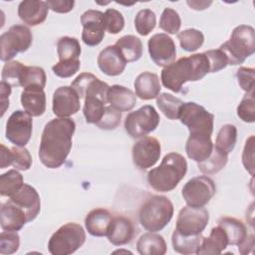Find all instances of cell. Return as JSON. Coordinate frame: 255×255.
<instances>
[{
	"mask_svg": "<svg viewBox=\"0 0 255 255\" xmlns=\"http://www.w3.org/2000/svg\"><path fill=\"white\" fill-rule=\"evenodd\" d=\"M76 124L69 118H58L46 124L39 146V158L48 168H58L66 161L73 141Z\"/></svg>",
	"mask_w": 255,
	"mask_h": 255,
	"instance_id": "cell-1",
	"label": "cell"
},
{
	"mask_svg": "<svg viewBox=\"0 0 255 255\" xmlns=\"http://www.w3.org/2000/svg\"><path fill=\"white\" fill-rule=\"evenodd\" d=\"M208 73L209 63L205 54H194L182 57L164 67L161 72V83L166 89L179 93L186 82L199 81Z\"/></svg>",
	"mask_w": 255,
	"mask_h": 255,
	"instance_id": "cell-2",
	"label": "cell"
},
{
	"mask_svg": "<svg viewBox=\"0 0 255 255\" xmlns=\"http://www.w3.org/2000/svg\"><path fill=\"white\" fill-rule=\"evenodd\" d=\"M187 171L186 159L177 152H169L161 163L147 173L149 185L156 191L168 192L173 190Z\"/></svg>",
	"mask_w": 255,
	"mask_h": 255,
	"instance_id": "cell-3",
	"label": "cell"
},
{
	"mask_svg": "<svg viewBox=\"0 0 255 255\" xmlns=\"http://www.w3.org/2000/svg\"><path fill=\"white\" fill-rule=\"evenodd\" d=\"M173 216V204L165 196L152 195L139 208L138 220L140 225L149 232L163 229Z\"/></svg>",
	"mask_w": 255,
	"mask_h": 255,
	"instance_id": "cell-4",
	"label": "cell"
},
{
	"mask_svg": "<svg viewBox=\"0 0 255 255\" xmlns=\"http://www.w3.org/2000/svg\"><path fill=\"white\" fill-rule=\"evenodd\" d=\"M254 28L249 25H239L231 33L228 41L219 49L225 54L228 65H240L255 52Z\"/></svg>",
	"mask_w": 255,
	"mask_h": 255,
	"instance_id": "cell-5",
	"label": "cell"
},
{
	"mask_svg": "<svg viewBox=\"0 0 255 255\" xmlns=\"http://www.w3.org/2000/svg\"><path fill=\"white\" fill-rule=\"evenodd\" d=\"M181 124L187 127L189 136L211 138L214 116L202 106L193 103H183L179 110Z\"/></svg>",
	"mask_w": 255,
	"mask_h": 255,
	"instance_id": "cell-6",
	"label": "cell"
},
{
	"mask_svg": "<svg viewBox=\"0 0 255 255\" xmlns=\"http://www.w3.org/2000/svg\"><path fill=\"white\" fill-rule=\"evenodd\" d=\"M86 241L84 228L74 222L61 226L50 238L48 250L52 255H69L76 252Z\"/></svg>",
	"mask_w": 255,
	"mask_h": 255,
	"instance_id": "cell-7",
	"label": "cell"
},
{
	"mask_svg": "<svg viewBox=\"0 0 255 255\" xmlns=\"http://www.w3.org/2000/svg\"><path fill=\"white\" fill-rule=\"evenodd\" d=\"M110 86L95 78L85 92L83 113L88 124H97L104 116L108 104V90Z\"/></svg>",
	"mask_w": 255,
	"mask_h": 255,
	"instance_id": "cell-8",
	"label": "cell"
},
{
	"mask_svg": "<svg viewBox=\"0 0 255 255\" xmlns=\"http://www.w3.org/2000/svg\"><path fill=\"white\" fill-rule=\"evenodd\" d=\"M33 35L24 25H14L0 37V59L9 62L18 53L26 52L32 45Z\"/></svg>",
	"mask_w": 255,
	"mask_h": 255,
	"instance_id": "cell-9",
	"label": "cell"
},
{
	"mask_svg": "<svg viewBox=\"0 0 255 255\" xmlns=\"http://www.w3.org/2000/svg\"><path fill=\"white\" fill-rule=\"evenodd\" d=\"M160 118L152 106L146 105L134 112H130L125 121V128L128 134L132 138L144 137L153 131Z\"/></svg>",
	"mask_w": 255,
	"mask_h": 255,
	"instance_id": "cell-10",
	"label": "cell"
},
{
	"mask_svg": "<svg viewBox=\"0 0 255 255\" xmlns=\"http://www.w3.org/2000/svg\"><path fill=\"white\" fill-rule=\"evenodd\" d=\"M216 192L214 181L206 176L200 175L189 179L182 187L181 194L188 206L203 207Z\"/></svg>",
	"mask_w": 255,
	"mask_h": 255,
	"instance_id": "cell-11",
	"label": "cell"
},
{
	"mask_svg": "<svg viewBox=\"0 0 255 255\" xmlns=\"http://www.w3.org/2000/svg\"><path fill=\"white\" fill-rule=\"evenodd\" d=\"M209 221V213L204 207L185 206L180 209L175 230L182 235L201 234Z\"/></svg>",
	"mask_w": 255,
	"mask_h": 255,
	"instance_id": "cell-12",
	"label": "cell"
},
{
	"mask_svg": "<svg viewBox=\"0 0 255 255\" xmlns=\"http://www.w3.org/2000/svg\"><path fill=\"white\" fill-rule=\"evenodd\" d=\"M32 117L24 111H15L6 123V138L16 146H25L32 135Z\"/></svg>",
	"mask_w": 255,
	"mask_h": 255,
	"instance_id": "cell-13",
	"label": "cell"
},
{
	"mask_svg": "<svg viewBox=\"0 0 255 255\" xmlns=\"http://www.w3.org/2000/svg\"><path fill=\"white\" fill-rule=\"evenodd\" d=\"M160 152V142L155 137L144 136L132 146L131 155L133 164L141 170L147 169L157 162Z\"/></svg>",
	"mask_w": 255,
	"mask_h": 255,
	"instance_id": "cell-14",
	"label": "cell"
},
{
	"mask_svg": "<svg viewBox=\"0 0 255 255\" xmlns=\"http://www.w3.org/2000/svg\"><path fill=\"white\" fill-rule=\"evenodd\" d=\"M150 59L159 67H166L176 58V47L173 40L164 33L154 34L147 42Z\"/></svg>",
	"mask_w": 255,
	"mask_h": 255,
	"instance_id": "cell-15",
	"label": "cell"
},
{
	"mask_svg": "<svg viewBox=\"0 0 255 255\" xmlns=\"http://www.w3.org/2000/svg\"><path fill=\"white\" fill-rule=\"evenodd\" d=\"M81 23L83 42L90 47L99 45L105 37L104 13L99 10H88L82 14Z\"/></svg>",
	"mask_w": 255,
	"mask_h": 255,
	"instance_id": "cell-16",
	"label": "cell"
},
{
	"mask_svg": "<svg viewBox=\"0 0 255 255\" xmlns=\"http://www.w3.org/2000/svg\"><path fill=\"white\" fill-rule=\"evenodd\" d=\"M80 97L72 87H59L53 95L52 110L58 118H69L79 112Z\"/></svg>",
	"mask_w": 255,
	"mask_h": 255,
	"instance_id": "cell-17",
	"label": "cell"
},
{
	"mask_svg": "<svg viewBox=\"0 0 255 255\" xmlns=\"http://www.w3.org/2000/svg\"><path fill=\"white\" fill-rule=\"evenodd\" d=\"M9 200L23 209V211L26 213L28 222L34 220L40 212V196L37 190L29 184L24 183L22 187L10 197Z\"/></svg>",
	"mask_w": 255,
	"mask_h": 255,
	"instance_id": "cell-18",
	"label": "cell"
},
{
	"mask_svg": "<svg viewBox=\"0 0 255 255\" xmlns=\"http://www.w3.org/2000/svg\"><path fill=\"white\" fill-rule=\"evenodd\" d=\"M98 66L100 70L111 77L121 75L127 66V61L121 54L116 45L108 46L101 51L98 57Z\"/></svg>",
	"mask_w": 255,
	"mask_h": 255,
	"instance_id": "cell-19",
	"label": "cell"
},
{
	"mask_svg": "<svg viewBox=\"0 0 255 255\" xmlns=\"http://www.w3.org/2000/svg\"><path fill=\"white\" fill-rule=\"evenodd\" d=\"M134 226L131 220L126 216L113 217L107 236L115 246H122L129 243L134 236Z\"/></svg>",
	"mask_w": 255,
	"mask_h": 255,
	"instance_id": "cell-20",
	"label": "cell"
},
{
	"mask_svg": "<svg viewBox=\"0 0 255 255\" xmlns=\"http://www.w3.org/2000/svg\"><path fill=\"white\" fill-rule=\"evenodd\" d=\"M49 7L46 1L26 0L18 6L19 18L29 26H37L43 23L48 16Z\"/></svg>",
	"mask_w": 255,
	"mask_h": 255,
	"instance_id": "cell-21",
	"label": "cell"
},
{
	"mask_svg": "<svg viewBox=\"0 0 255 255\" xmlns=\"http://www.w3.org/2000/svg\"><path fill=\"white\" fill-rule=\"evenodd\" d=\"M21 105L31 117L42 116L46 111V95L43 88H25L21 93Z\"/></svg>",
	"mask_w": 255,
	"mask_h": 255,
	"instance_id": "cell-22",
	"label": "cell"
},
{
	"mask_svg": "<svg viewBox=\"0 0 255 255\" xmlns=\"http://www.w3.org/2000/svg\"><path fill=\"white\" fill-rule=\"evenodd\" d=\"M28 222L26 213L12 201L8 200L1 205L0 223L3 230L18 231Z\"/></svg>",
	"mask_w": 255,
	"mask_h": 255,
	"instance_id": "cell-23",
	"label": "cell"
},
{
	"mask_svg": "<svg viewBox=\"0 0 255 255\" xmlns=\"http://www.w3.org/2000/svg\"><path fill=\"white\" fill-rule=\"evenodd\" d=\"M133 86L135 96L144 101L156 98L161 90L157 75L151 72H143L139 74L134 80Z\"/></svg>",
	"mask_w": 255,
	"mask_h": 255,
	"instance_id": "cell-24",
	"label": "cell"
},
{
	"mask_svg": "<svg viewBox=\"0 0 255 255\" xmlns=\"http://www.w3.org/2000/svg\"><path fill=\"white\" fill-rule=\"evenodd\" d=\"M112 214L104 208H96L91 210L85 219L87 231L96 237L107 236L111 221Z\"/></svg>",
	"mask_w": 255,
	"mask_h": 255,
	"instance_id": "cell-25",
	"label": "cell"
},
{
	"mask_svg": "<svg viewBox=\"0 0 255 255\" xmlns=\"http://www.w3.org/2000/svg\"><path fill=\"white\" fill-rule=\"evenodd\" d=\"M228 244V238L221 226H216L211 229L208 237H203L199 248L196 251L198 255H218Z\"/></svg>",
	"mask_w": 255,
	"mask_h": 255,
	"instance_id": "cell-26",
	"label": "cell"
},
{
	"mask_svg": "<svg viewBox=\"0 0 255 255\" xmlns=\"http://www.w3.org/2000/svg\"><path fill=\"white\" fill-rule=\"evenodd\" d=\"M108 103L120 112H128L135 106L136 96L131 90L124 86L114 85L108 90Z\"/></svg>",
	"mask_w": 255,
	"mask_h": 255,
	"instance_id": "cell-27",
	"label": "cell"
},
{
	"mask_svg": "<svg viewBox=\"0 0 255 255\" xmlns=\"http://www.w3.org/2000/svg\"><path fill=\"white\" fill-rule=\"evenodd\" d=\"M136 250L140 255H163L166 253V243L161 235L148 232L139 237Z\"/></svg>",
	"mask_w": 255,
	"mask_h": 255,
	"instance_id": "cell-28",
	"label": "cell"
},
{
	"mask_svg": "<svg viewBox=\"0 0 255 255\" xmlns=\"http://www.w3.org/2000/svg\"><path fill=\"white\" fill-rule=\"evenodd\" d=\"M213 149L211 138L188 136L185 144V151L187 156L198 162L205 160Z\"/></svg>",
	"mask_w": 255,
	"mask_h": 255,
	"instance_id": "cell-29",
	"label": "cell"
},
{
	"mask_svg": "<svg viewBox=\"0 0 255 255\" xmlns=\"http://www.w3.org/2000/svg\"><path fill=\"white\" fill-rule=\"evenodd\" d=\"M218 225L225 231L229 245H239L248 235L244 223L236 218L224 216L218 220Z\"/></svg>",
	"mask_w": 255,
	"mask_h": 255,
	"instance_id": "cell-30",
	"label": "cell"
},
{
	"mask_svg": "<svg viewBox=\"0 0 255 255\" xmlns=\"http://www.w3.org/2000/svg\"><path fill=\"white\" fill-rule=\"evenodd\" d=\"M127 63L135 62L142 55V43L139 38L133 35H126L120 38L116 44Z\"/></svg>",
	"mask_w": 255,
	"mask_h": 255,
	"instance_id": "cell-31",
	"label": "cell"
},
{
	"mask_svg": "<svg viewBox=\"0 0 255 255\" xmlns=\"http://www.w3.org/2000/svg\"><path fill=\"white\" fill-rule=\"evenodd\" d=\"M202 238L203 236L201 234L182 235L174 229L171 237V243L175 252L187 255L196 253L201 244Z\"/></svg>",
	"mask_w": 255,
	"mask_h": 255,
	"instance_id": "cell-32",
	"label": "cell"
},
{
	"mask_svg": "<svg viewBox=\"0 0 255 255\" xmlns=\"http://www.w3.org/2000/svg\"><path fill=\"white\" fill-rule=\"evenodd\" d=\"M237 140V128L235 126L231 124H226L222 126L217 133L216 140H215V147L218 148L220 151L229 154Z\"/></svg>",
	"mask_w": 255,
	"mask_h": 255,
	"instance_id": "cell-33",
	"label": "cell"
},
{
	"mask_svg": "<svg viewBox=\"0 0 255 255\" xmlns=\"http://www.w3.org/2000/svg\"><path fill=\"white\" fill-rule=\"evenodd\" d=\"M81 46L78 39L64 36L57 42V53L59 61H70L79 59L81 55Z\"/></svg>",
	"mask_w": 255,
	"mask_h": 255,
	"instance_id": "cell-34",
	"label": "cell"
},
{
	"mask_svg": "<svg viewBox=\"0 0 255 255\" xmlns=\"http://www.w3.org/2000/svg\"><path fill=\"white\" fill-rule=\"evenodd\" d=\"M228 160V154L220 151L213 145L210 155L203 161L198 162V169L205 174H213L225 167Z\"/></svg>",
	"mask_w": 255,
	"mask_h": 255,
	"instance_id": "cell-35",
	"label": "cell"
},
{
	"mask_svg": "<svg viewBox=\"0 0 255 255\" xmlns=\"http://www.w3.org/2000/svg\"><path fill=\"white\" fill-rule=\"evenodd\" d=\"M156 104L160 112L169 120H177L183 102L171 94L162 93L156 97Z\"/></svg>",
	"mask_w": 255,
	"mask_h": 255,
	"instance_id": "cell-36",
	"label": "cell"
},
{
	"mask_svg": "<svg viewBox=\"0 0 255 255\" xmlns=\"http://www.w3.org/2000/svg\"><path fill=\"white\" fill-rule=\"evenodd\" d=\"M24 184L23 176L17 169H10L0 176V193L2 196L11 197Z\"/></svg>",
	"mask_w": 255,
	"mask_h": 255,
	"instance_id": "cell-37",
	"label": "cell"
},
{
	"mask_svg": "<svg viewBox=\"0 0 255 255\" xmlns=\"http://www.w3.org/2000/svg\"><path fill=\"white\" fill-rule=\"evenodd\" d=\"M46 85V74L43 68L36 66H25L21 79L20 87H41L44 89Z\"/></svg>",
	"mask_w": 255,
	"mask_h": 255,
	"instance_id": "cell-38",
	"label": "cell"
},
{
	"mask_svg": "<svg viewBox=\"0 0 255 255\" xmlns=\"http://www.w3.org/2000/svg\"><path fill=\"white\" fill-rule=\"evenodd\" d=\"M177 39L181 48L187 52H194L199 49L203 42L204 36L201 31L197 29H186L177 34Z\"/></svg>",
	"mask_w": 255,
	"mask_h": 255,
	"instance_id": "cell-39",
	"label": "cell"
},
{
	"mask_svg": "<svg viewBox=\"0 0 255 255\" xmlns=\"http://www.w3.org/2000/svg\"><path fill=\"white\" fill-rule=\"evenodd\" d=\"M156 16L150 9H142L137 12L134 18V27L141 36L148 35L155 27Z\"/></svg>",
	"mask_w": 255,
	"mask_h": 255,
	"instance_id": "cell-40",
	"label": "cell"
},
{
	"mask_svg": "<svg viewBox=\"0 0 255 255\" xmlns=\"http://www.w3.org/2000/svg\"><path fill=\"white\" fill-rule=\"evenodd\" d=\"M25 66L19 61L7 62L2 69V81L10 86L20 87V79Z\"/></svg>",
	"mask_w": 255,
	"mask_h": 255,
	"instance_id": "cell-41",
	"label": "cell"
},
{
	"mask_svg": "<svg viewBox=\"0 0 255 255\" xmlns=\"http://www.w3.org/2000/svg\"><path fill=\"white\" fill-rule=\"evenodd\" d=\"M181 26V20L178 13L171 9L165 8L161 13L159 20V28L167 34H176Z\"/></svg>",
	"mask_w": 255,
	"mask_h": 255,
	"instance_id": "cell-42",
	"label": "cell"
},
{
	"mask_svg": "<svg viewBox=\"0 0 255 255\" xmlns=\"http://www.w3.org/2000/svg\"><path fill=\"white\" fill-rule=\"evenodd\" d=\"M238 117L245 123H254L255 121V100L254 91L246 93L237 107Z\"/></svg>",
	"mask_w": 255,
	"mask_h": 255,
	"instance_id": "cell-43",
	"label": "cell"
},
{
	"mask_svg": "<svg viewBox=\"0 0 255 255\" xmlns=\"http://www.w3.org/2000/svg\"><path fill=\"white\" fill-rule=\"evenodd\" d=\"M105 27L110 34H118L125 27V19L123 14L116 9H108L104 13Z\"/></svg>",
	"mask_w": 255,
	"mask_h": 255,
	"instance_id": "cell-44",
	"label": "cell"
},
{
	"mask_svg": "<svg viewBox=\"0 0 255 255\" xmlns=\"http://www.w3.org/2000/svg\"><path fill=\"white\" fill-rule=\"evenodd\" d=\"M12 165L17 170H28L32 165V156L25 146H15L11 148Z\"/></svg>",
	"mask_w": 255,
	"mask_h": 255,
	"instance_id": "cell-45",
	"label": "cell"
},
{
	"mask_svg": "<svg viewBox=\"0 0 255 255\" xmlns=\"http://www.w3.org/2000/svg\"><path fill=\"white\" fill-rule=\"evenodd\" d=\"M20 237L16 231H2L0 235V253L13 254L18 251Z\"/></svg>",
	"mask_w": 255,
	"mask_h": 255,
	"instance_id": "cell-46",
	"label": "cell"
},
{
	"mask_svg": "<svg viewBox=\"0 0 255 255\" xmlns=\"http://www.w3.org/2000/svg\"><path fill=\"white\" fill-rule=\"evenodd\" d=\"M121 119L122 112L114 109L111 106H108L106 108V112L103 118L96 124V126L102 129L112 130L119 127V125L121 124Z\"/></svg>",
	"mask_w": 255,
	"mask_h": 255,
	"instance_id": "cell-47",
	"label": "cell"
},
{
	"mask_svg": "<svg viewBox=\"0 0 255 255\" xmlns=\"http://www.w3.org/2000/svg\"><path fill=\"white\" fill-rule=\"evenodd\" d=\"M81 67V62L79 59L70 61H59L56 65L52 67L54 74L60 78H70L74 76Z\"/></svg>",
	"mask_w": 255,
	"mask_h": 255,
	"instance_id": "cell-48",
	"label": "cell"
},
{
	"mask_svg": "<svg viewBox=\"0 0 255 255\" xmlns=\"http://www.w3.org/2000/svg\"><path fill=\"white\" fill-rule=\"evenodd\" d=\"M204 54L209 63V73H216L228 65V60L220 49L209 50L204 52Z\"/></svg>",
	"mask_w": 255,
	"mask_h": 255,
	"instance_id": "cell-49",
	"label": "cell"
},
{
	"mask_svg": "<svg viewBox=\"0 0 255 255\" xmlns=\"http://www.w3.org/2000/svg\"><path fill=\"white\" fill-rule=\"evenodd\" d=\"M236 78L240 88L249 93L254 91V80H255V70L253 68L241 67L236 72Z\"/></svg>",
	"mask_w": 255,
	"mask_h": 255,
	"instance_id": "cell-50",
	"label": "cell"
},
{
	"mask_svg": "<svg viewBox=\"0 0 255 255\" xmlns=\"http://www.w3.org/2000/svg\"><path fill=\"white\" fill-rule=\"evenodd\" d=\"M242 163L245 169L251 174H254V135H251L245 143L242 153Z\"/></svg>",
	"mask_w": 255,
	"mask_h": 255,
	"instance_id": "cell-51",
	"label": "cell"
},
{
	"mask_svg": "<svg viewBox=\"0 0 255 255\" xmlns=\"http://www.w3.org/2000/svg\"><path fill=\"white\" fill-rule=\"evenodd\" d=\"M96 78V76H94L91 73H83L81 75H79L74 82L72 83L71 87L76 91V93L78 94V96L81 98L85 97V92L87 87L89 86V84Z\"/></svg>",
	"mask_w": 255,
	"mask_h": 255,
	"instance_id": "cell-52",
	"label": "cell"
},
{
	"mask_svg": "<svg viewBox=\"0 0 255 255\" xmlns=\"http://www.w3.org/2000/svg\"><path fill=\"white\" fill-rule=\"evenodd\" d=\"M49 9L56 13H68L73 10L75 1L71 0H48L46 1Z\"/></svg>",
	"mask_w": 255,
	"mask_h": 255,
	"instance_id": "cell-53",
	"label": "cell"
},
{
	"mask_svg": "<svg viewBox=\"0 0 255 255\" xmlns=\"http://www.w3.org/2000/svg\"><path fill=\"white\" fill-rule=\"evenodd\" d=\"M11 87L5 82L0 83V95H1V116L4 115L6 109L9 107V96L11 94Z\"/></svg>",
	"mask_w": 255,
	"mask_h": 255,
	"instance_id": "cell-54",
	"label": "cell"
},
{
	"mask_svg": "<svg viewBox=\"0 0 255 255\" xmlns=\"http://www.w3.org/2000/svg\"><path fill=\"white\" fill-rule=\"evenodd\" d=\"M254 235L253 234H250V235H247L246 238L243 240V242H241L239 245H238V250L241 254H248L249 252H251L254 248Z\"/></svg>",
	"mask_w": 255,
	"mask_h": 255,
	"instance_id": "cell-55",
	"label": "cell"
},
{
	"mask_svg": "<svg viewBox=\"0 0 255 255\" xmlns=\"http://www.w3.org/2000/svg\"><path fill=\"white\" fill-rule=\"evenodd\" d=\"M10 164H12L11 148H8L4 144H1V165H0V168H5Z\"/></svg>",
	"mask_w": 255,
	"mask_h": 255,
	"instance_id": "cell-56",
	"label": "cell"
},
{
	"mask_svg": "<svg viewBox=\"0 0 255 255\" xmlns=\"http://www.w3.org/2000/svg\"><path fill=\"white\" fill-rule=\"evenodd\" d=\"M212 2H198V1H187V5L190 6V8L194 9V10H204L206 9Z\"/></svg>",
	"mask_w": 255,
	"mask_h": 255,
	"instance_id": "cell-57",
	"label": "cell"
}]
</instances>
